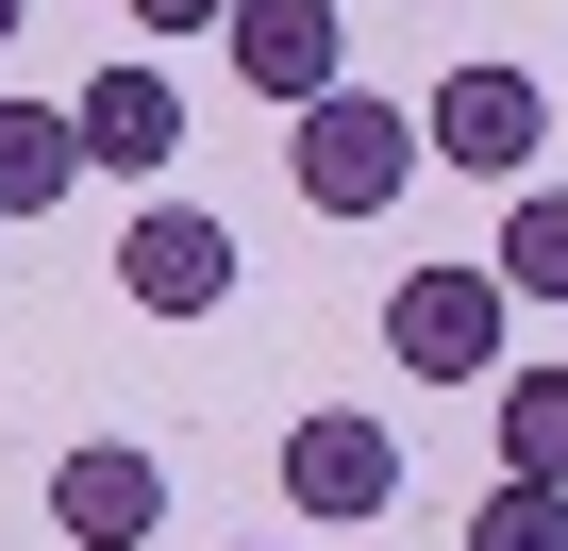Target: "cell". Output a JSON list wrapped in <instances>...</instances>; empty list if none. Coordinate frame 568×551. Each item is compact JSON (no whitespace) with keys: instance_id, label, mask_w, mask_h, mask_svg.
I'll return each mask as SVG.
<instances>
[{"instance_id":"5b68a950","label":"cell","mask_w":568,"mask_h":551,"mask_svg":"<svg viewBox=\"0 0 568 551\" xmlns=\"http://www.w3.org/2000/svg\"><path fill=\"white\" fill-rule=\"evenodd\" d=\"M234 84L251 101H284V118H302L318 84H352V0H234Z\"/></svg>"},{"instance_id":"5bb4252c","label":"cell","mask_w":568,"mask_h":551,"mask_svg":"<svg viewBox=\"0 0 568 551\" xmlns=\"http://www.w3.org/2000/svg\"><path fill=\"white\" fill-rule=\"evenodd\" d=\"M18 18H34V0H0V51H18Z\"/></svg>"},{"instance_id":"ba28073f","label":"cell","mask_w":568,"mask_h":551,"mask_svg":"<svg viewBox=\"0 0 568 551\" xmlns=\"http://www.w3.org/2000/svg\"><path fill=\"white\" fill-rule=\"evenodd\" d=\"M68 134H84V167H134V184H151V167H168V151H184V84H168V68H151V51H134V68H118V51H101V84H84V101H68Z\"/></svg>"},{"instance_id":"7c38bea8","label":"cell","mask_w":568,"mask_h":551,"mask_svg":"<svg viewBox=\"0 0 568 551\" xmlns=\"http://www.w3.org/2000/svg\"><path fill=\"white\" fill-rule=\"evenodd\" d=\"M468 551H568V484H518V468H501V484L468 501Z\"/></svg>"},{"instance_id":"4fadbf2b","label":"cell","mask_w":568,"mask_h":551,"mask_svg":"<svg viewBox=\"0 0 568 551\" xmlns=\"http://www.w3.org/2000/svg\"><path fill=\"white\" fill-rule=\"evenodd\" d=\"M118 18H134V34H217L234 0H118Z\"/></svg>"},{"instance_id":"8fae6325","label":"cell","mask_w":568,"mask_h":551,"mask_svg":"<svg viewBox=\"0 0 568 551\" xmlns=\"http://www.w3.org/2000/svg\"><path fill=\"white\" fill-rule=\"evenodd\" d=\"M485 435H501L518 484H568V368H518V385L485 401Z\"/></svg>"},{"instance_id":"9c48e42d","label":"cell","mask_w":568,"mask_h":551,"mask_svg":"<svg viewBox=\"0 0 568 551\" xmlns=\"http://www.w3.org/2000/svg\"><path fill=\"white\" fill-rule=\"evenodd\" d=\"M84 184V134H68V101H0V217H51Z\"/></svg>"},{"instance_id":"30bf717a","label":"cell","mask_w":568,"mask_h":551,"mask_svg":"<svg viewBox=\"0 0 568 551\" xmlns=\"http://www.w3.org/2000/svg\"><path fill=\"white\" fill-rule=\"evenodd\" d=\"M501 302H568V201L551 184H501V251H485Z\"/></svg>"},{"instance_id":"9a60e30c","label":"cell","mask_w":568,"mask_h":551,"mask_svg":"<svg viewBox=\"0 0 568 551\" xmlns=\"http://www.w3.org/2000/svg\"><path fill=\"white\" fill-rule=\"evenodd\" d=\"M251 551H267V534H251Z\"/></svg>"},{"instance_id":"52a82bcc","label":"cell","mask_w":568,"mask_h":551,"mask_svg":"<svg viewBox=\"0 0 568 551\" xmlns=\"http://www.w3.org/2000/svg\"><path fill=\"white\" fill-rule=\"evenodd\" d=\"M51 534H68V551H151V534H168V468H151L134 435H84V451L51 468Z\"/></svg>"},{"instance_id":"3957f363","label":"cell","mask_w":568,"mask_h":551,"mask_svg":"<svg viewBox=\"0 0 568 551\" xmlns=\"http://www.w3.org/2000/svg\"><path fill=\"white\" fill-rule=\"evenodd\" d=\"M535 151H551V101H535V68H452V84L418 101V167L535 184Z\"/></svg>"},{"instance_id":"277c9868","label":"cell","mask_w":568,"mask_h":551,"mask_svg":"<svg viewBox=\"0 0 568 551\" xmlns=\"http://www.w3.org/2000/svg\"><path fill=\"white\" fill-rule=\"evenodd\" d=\"M402 501V435L368 401H318L302 435H284V518H318V534H368Z\"/></svg>"},{"instance_id":"7a4b0ae2","label":"cell","mask_w":568,"mask_h":551,"mask_svg":"<svg viewBox=\"0 0 568 551\" xmlns=\"http://www.w3.org/2000/svg\"><path fill=\"white\" fill-rule=\"evenodd\" d=\"M501 285L485 267H402L385 285V351H402V385H501Z\"/></svg>"},{"instance_id":"6da1fadb","label":"cell","mask_w":568,"mask_h":551,"mask_svg":"<svg viewBox=\"0 0 568 551\" xmlns=\"http://www.w3.org/2000/svg\"><path fill=\"white\" fill-rule=\"evenodd\" d=\"M284 184H302L318 217H402V184H418V101L318 84V101H302V134H284Z\"/></svg>"},{"instance_id":"8992f818","label":"cell","mask_w":568,"mask_h":551,"mask_svg":"<svg viewBox=\"0 0 568 551\" xmlns=\"http://www.w3.org/2000/svg\"><path fill=\"white\" fill-rule=\"evenodd\" d=\"M118 302H134V318H217V302H234V234H217L201 201H151V217L118 234Z\"/></svg>"}]
</instances>
